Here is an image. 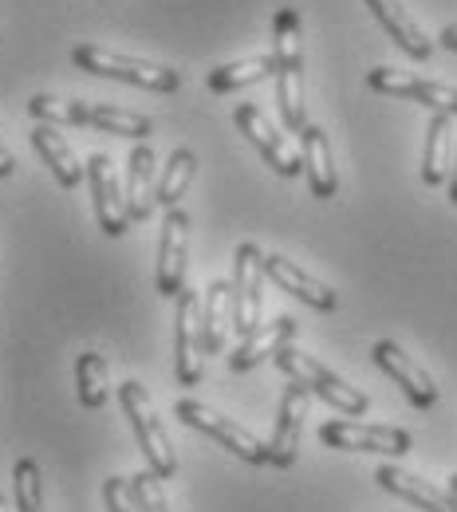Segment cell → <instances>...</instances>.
I'll use <instances>...</instances> for the list:
<instances>
[{
	"label": "cell",
	"mask_w": 457,
	"mask_h": 512,
	"mask_svg": "<svg viewBox=\"0 0 457 512\" xmlns=\"http://www.w3.org/2000/svg\"><path fill=\"white\" fill-rule=\"evenodd\" d=\"M406 99H414V103L430 107L434 115H450V119H457V87H446V83H434V79H418V75H410Z\"/></svg>",
	"instance_id": "obj_29"
},
{
	"label": "cell",
	"mask_w": 457,
	"mask_h": 512,
	"mask_svg": "<svg viewBox=\"0 0 457 512\" xmlns=\"http://www.w3.org/2000/svg\"><path fill=\"white\" fill-rule=\"evenodd\" d=\"M75 67L91 71V75H103V79H123L134 87H146V91H178L182 87V71L166 64H150V60H138V56H119V52H107V48H95V44H79L71 52Z\"/></svg>",
	"instance_id": "obj_3"
},
{
	"label": "cell",
	"mask_w": 457,
	"mask_h": 512,
	"mask_svg": "<svg viewBox=\"0 0 457 512\" xmlns=\"http://www.w3.org/2000/svg\"><path fill=\"white\" fill-rule=\"evenodd\" d=\"M367 8L375 12V20L387 28V36H391L406 56H414V60H430L434 40H430V36L418 28V20L402 8V0H367Z\"/></svg>",
	"instance_id": "obj_17"
},
{
	"label": "cell",
	"mask_w": 457,
	"mask_h": 512,
	"mask_svg": "<svg viewBox=\"0 0 457 512\" xmlns=\"http://www.w3.org/2000/svg\"><path fill=\"white\" fill-rule=\"evenodd\" d=\"M450 493H454V497H457V473H454V477H450Z\"/></svg>",
	"instance_id": "obj_35"
},
{
	"label": "cell",
	"mask_w": 457,
	"mask_h": 512,
	"mask_svg": "<svg viewBox=\"0 0 457 512\" xmlns=\"http://www.w3.org/2000/svg\"><path fill=\"white\" fill-rule=\"evenodd\" d=\"M233 123H237V130L261 150V158L280 174V178H296L300 170H304V162H300V154L276 134V127L264 119V111L257 107V103H241L237 111H233Z\"/></svg>",
	"instance_id": "obj_10"
},
{
	"label": "cell",
	"mask_w": 457,
	"mask_h": 512,
	"mask_svg": "<svg viewBox=\"0 0 457 512\" xmlns=\"http://www.w3.org/2000/svg\"><path fill=\"white\" fill-rule=\"evenodd\" d=\"M261 280H264V253L253 245V241L237 245L229 288H233V327H237L241 339H245L249 331L261 327V308H264Z\"/></svg>",
	"instance_id": "obj_6"
},
{
	"label": "cell",
	"mask_w": 457,
	"mask_h": 512,
	"mask_svg": "<svg viewBox=\"0 0 457 512\" xmlns=\"http://www.w3.org/2000/svg\"><path fill=\"white\" fill-rule=\"evenodd\" d=\"M103 501H107V512H138L131 497V481H123V477L103 481Z\"/></svg>",
	"instance_id": "obj_31"
},
{
	"label": "cell",
	"mask_w": 457,
	"mask_h": 512,
	"mask_svg": "<svg viewBox=\"0 0 457 512\" xmlns=\"http://www.w3.org/2000/svg\"><path fill=\"white\" fill-rule=\"evenodd\" d=\"M300 162H304V170H308V190L312 197H335L339 190V174H335V166H331V142H327V134L320 127H308L300 130Z\"/></svg>",
	"instance_id": "obj_19"
},
{
	"label": "cell",
	"mask_w": 457,
	"mask_h": 512,
	"mask_svg": "<svg viewBox=\"0 0 457 512\" xmlns=\"http://www.w3.org/2000/svg\"><path fill=\"white\" fill-rule=\"evenodd\" d=\"M28 115L48 127H87V103L79 99H56V95H32Z\"/></svg>",
	"instance_id": "obj_27"
},
{
	"label": "cell",
	"mask_w": 457,
	"mask_h": 512,
	"mask_svg": "<svg viewBox=\"0 0 457 512\" xmlns=\"http://www.w3.org/2000/svg\"><path fill=\"white\" fill-rule=\"evenodd\" d=\"M450 162H454V127L450 115H434L426 130V154H422V182L442 186L450 182Z\"/></svg>",
	"instance_id": "obj_22"
},
{
	"label": "cell",
	"mask_w": 457,
	"mask_h": 512,
	"mask_svg": "<svg viewBox=\"0 0 457 512\" xmlns=\"http://www.w3.org/2000/svg\"><path fill=\"white\" fill-rule=\"evenodd\" d=\"M438 44H442L446 52H457V24H450V28H442V36H438Z\"/></svg>",
	"instance_id": "obj_33"
},
{
	"label": "cell",
	"mask_w": 457,
	"mask_h": 512,
	"mask_svg": "<svg viewBox=\"0 0 457 512\" xmlns=\"http://www.w3.org/2000/svg\"><path fill=\"white\" fill-rule=\"evenodd\" d=\"M197 174V158L190 146H178L174 154H170V166L162 170V178H158V190H154V205H162V209H178V201L186 197L190 190V182H194Z\"/></svg>",
	"instance_id": "obj_23"
},
{
	"label": "cell",
	"mask_w": 457,
	"mask_h": 512,
	"mask_svg": "<svg viewBox=\"0 0 457 512\" xmlns=\"http://www.w3.org/2000/svg\"><path fill=\"white\" fill-rule=\"evenodd\" d=\"M154 146L138 142L131 150V162H127V186H123V197H127V217L131 221H150L154 213Z\"/></svg>",
	"instance_id": "obj_18"
},
{
	"label": "cell",
	"mask_w": 457,
	"mask_h": 512,
	"mask_svg": "<svg viewBox=\"0 0 457 512\" xmlns=\"http://www.w3.org/2000/svg\"><path fill=\"white\" fill-rule=\"evenodd\" d=\"M276 367L292 379V383L308 386V394H316V398H324L327 406H335L343 418H363L367 414V394L363 390H355V386H347L335 371H327L320 359H312V355H304V351H296V347H280L276 355Z\"/></svg>",
	"instance_id": "obj_2"
},
{
	"label": "cell",
	"mask_w": 457,
	"mask_h": 512,
	"mask_svg": "<svg viewBox=\"0 0 457 512\" xmlns=\"http://www.w3.org/2000/svg\"><path fill=\"white\" fill-rule=\"evenodd\" d=\"M268 75H276V56H253V60H237V64L213 67L205 83H209L213 95H225V91L261 83V79H268Z\"/></svg>",
	"instance_id": "obj_24"
},
{
	"label": "cell",
	"mask_w": 457,
	"mask_h": 512,
	"mask_svg": "<svg viewBox=\"0 0 457 512\" xmlns=\"http://www.w3.org/2000/svg\"><path fill=\"white\" fill-rule=\"evenodd\" d=\"M87 186H91V197H95V221L107 237H123L131 217H127V197L119 190V174L111 166L107 154H91L87 162Z\"/></svg>",
	"instance_id": "obj_11"
},
{
	"label": "cell",
	"mask_w": 457,
	"mask_h": 512,
	"mask_svg": "<svg viewBox=\"0 0 457 512\" xmlns=\"http://www.w3.org/2000/svg\"><path fill=\"white\" fill-rule=\"evenodd\" d=\"M450 201L457 205V146H454V162H450Z\"/></svg>",
	"instance_id": "obj_34"
},
{
	"label": "cell",
	"mask_w": 457,
	"mask_h": 512,
	"mask_svg": "<svg viewBox=\"0 0 457 512\" xmlns=\"http://www.w3.org/2000/svg\"><path fill=\"white\" fill-rule=\"evenodd\" d=\"M272 44H276V103H280V119L288 130L308 127L304 115V52H300V12L296 8H280L272 20Z\"/></svg>",
	"instance_id": "obj_1"
},
{
	"label": "cell",
	"mask_w": 457,
	"mask_h": 512,
	"mask_svg": "<svg viewBox=\"0 0 457 512\" xmlns=\"http://www.w3.org/2000/svg\"><path fill=\"white\" fill-rule=\"evenodd\" d=\"M174 414H178L186 426H194L201 434H209L213 442H221L233 457H241V461H249V465H268V446H264L261 438H257L253 430L237 426L233 418L217 414L213 406H205V402H197V398H178V402H174Z\"/></svg>",
	"instance_id": "obj_5"
},
{
	"label": "cell",
	"mask_w": 457,
	"mask_h": 512,
	"mask_svg": "<svg viewBox=\"0 0 457 512\" xmlns=\"http://www.w3.org/2000/svg\"><path fill=\"white\" fill-rule=\"evenodd\" d=\"M131 497L138 512H170L166 505V493H162V477L158 473H134L131 477Z\"/></svg>",
	"instance_id": "obj_30"
},
{
	"label": "cell",
	"mask_w": 457,
	"mask_h": 512,
	"mask_svg": "<svg viewBox=\"0 0 457 512\" xmlns=\"http://www.w3.org/2000/svg\"><path fill=\"white\" fill-rule=\"evenodd\" d=\"M75 386H79V402L87 410H103L111 398V383H107V359L99 351H83L75 359Z\"/></svg>",
	"instance_id": "obj_25"
},
{
	"label": "cell",
	"mask_w": 457,
	"mask_h": 512,
	"mask_svg": "<svg viewBox=\"0 0 457 512\" xmlns=\"http://www.w3.org/2000/svg\"><path fill=\"white\" fill-rule=\"evenodd\" d=\"M375 481H379L387 493H394V497L418 505L422 512H457L454 493H442V489H434L430 481H422V477H414V473H406V469H398V465H379Z\"/></svg>",
	"instance_id": "obj_16"
},
{
	"label": "cell",
	"mask_w": 457,
	"mask_h": 512,
	"mask_svg": "<svg viewBox=\"0 0 457 512\" xmlns=\"http://www.w3.org/2000/svg\"><path fill=\"white\" fill-rule=\"evenodd\" d=\"M201 359H205V347H201V300L186 288L178 296V327H174V375H178V383H201Z\"/></svg>",
	"instance_id": "obj_13"
},
{
	"label": "cell",
	"mask_w": 457,
	"mask_h": 512,
	"mask_svg": "<svg viewBox=\"0 0 457 512\" xmlns=\"http://www.w3.org/2000/svg\"><path fill=\"white\" fill-rule=\"evenodd\" d=\"M12 170H16V158H12V150L0 142V178H12Z\"/></svg>",
	"instance_id": "obj_32"
},
{
	"label": "cell",
	"mask_w": 457,
	"mask_h": 512,
	"mask_svg": "<svg viewBox=\"0 0 457 512\" xmlns=\"http://www.w3.org/2000/svg\"><path fill=\"white\" fill-rule=\"evenodd\" d=\"M186 256H190V217L186 209H166L162 241H158V268H154V288L162 296L186 292Z\"/></svg>",
	"instance_id": "obj_8"
},
{
	"label": "cell",
	"mask_w": 457,
	"mask_h": 512,
	"mask_svg": "<svg viewBox=\"0 0 457 512\" xmlns=\"http://www.w3.org/2000/svg\"><path fill=\"white\" fill-rule=\"evenodd\" d=\"M233 323V288L225 280H209L201 296V347L217 355L225 347V327Z\"/></svg>",
	"instance_id": "obj_20"
},
{
	"label": "cell",
	"mask_w": 457,
	"mask_h": 512,
	"mask_svg": "<svg viewBox=\"0 0 457 512\" xmlns=\"http://www.w3.org/2000/svg\"><path fill=\"white\" fill-rule=\"evenodd\" d=\"M87 127L107 130V134H127V138H146L154 130L146 115L111 107V103H87Z\"/></svg>",
	"instance_id": "obj_26"
},
{
	"label": "cell",
	"mask_w": 457,
	"mask_h": 512,
	"mask_svg": "<svg viewBox=\"0 0 457 512\" xmlns=\"http://www.w3.org/2000/svg\"><path fill=\"white\" fill-rule=\"evenodd\" d=\"M32 146L40 150V158L48 162V170L56 174V182L64 186V190H75L79 182H83V166H79V158H75V150L67 146V138L60 134L56 127H48V123H40V127L32 130Z\"/></svg>",
	"instance_id": "obj_21"
},
{
	"label": "cell",
	"mask_w": 457,
	"mask_h": 512,
	"mask_svg": "<svg viewBox=\"0 0 457 512\" xmlns=\"http://www.w3.org/2000/svg\"><path fill=\"white\" fill-rule=\"evenodd\" d=\"M119 406H123V414L131 418L134 438H138V446H142L146 461H150V473H158L162 481L174 477V473H178V453H174L170 438H166V426H162L158 414H154V402H150L146 386L127 379V383L119 386Z\"/></svg>",
	"instance_id": "obj_4"
},
{
	"label": "cell",
	"mask_w": 457,
	"mask_h": 512,
	"mask_svg": "<svg viewBox=\"0 0 457 512\" xmlns=\"http://www.w3.org/2000/svg\"><path fill=\"white\" fill-rule=\"evenodd\" d=\"M304 418H308V386L292 383L284 386L280 406H276V426L268 438V465L292 469L300 457V438H304Z\"/></svg>",
	"instance_id": "obj_7"
},
{
	"label": "cell",
	"mask_w": 457,
	"mask_h": 512,
	"mask_svg": "<svg viewBox=\"0 0 457 512\" xmlns=\"http://www.w3.org/2000/svg\"><path fill=\"white\" fill-rule=\"evenodd\" d=\"M0 512H8V501H4V497H0Z\"/></svg>",
	"instance_id": "obj_36"
},
{
	"label": "cell",
	"mask_w": 457,
	"mask_h": 512,
	"mask_svg": "<svg viewBox=\"0 0 457 512\" xmlns=\"http://www.w3.org/2000/svg\"><path fill=\"white\" fill-rule=\"evenodd\" d=\"M12 489H16V512H44V481L32 457H20L12 465Z\"/></svg>",
	"instance_id": "obj_28"
},
{
	"label": "cell",
	"mask_w": 457,
	"mask_h": 512,
	"mask_svg": "<svg viewBox=\"0 0 457 512\" xmlns=\"http://www.w3.org/2000/svg\"><path fill=\"white\" fill-rule=\"evenodd\" d=\"M320 438L335 449H355V453H410L414 438L402 426H367V422H324Z\"/></svg>",
	"instance_id": "obj_9"
},
{
	"label": "cell",
	"mask_w": 457,
	"mask_h": 512,
	"mask_svg": "<svg viewBox=\"0 0 457 512\" xmlns=\"http://www.w3.org/2000/svg\"><path fill=\"white\" fill-rule=\"evenodd\" d=\"M292 335H296V320H292V316H276V320L261 323L257 331H249V335L237 343V351L229 355V367H233V371H253L257 363L272 359L280 347H288Z\"/></svg>",
	"instance_id": "obj_15"
},
{
	"label": "cell",
	"mask_w": 457,
	"mask_h": 512,
	"mask_svg": "<svg viewBox=\"0 0 457 512\" xmlns=\"http://www.w3.org/2000/svg\"><path fill=\"white\" fill-rule=\"evenodd\" d=\"M371 359H375V367L383 371V375H391L394 383L402 386V394L418 406V410H430V406H438V386H434V379L398 347V343H391V339H379L375 347H371Z\"/></svg>",
	"instance_id": "obj_12"
},
{
	"label": "cell",
	"mask_w": 457,
	"mask_h": 512,
	"mask_svg": "<svg viewBox=\"0 0 457 512\" xmlns=\"http://www.w3.org/2000/svg\"><path fill=\"white\" fill-rule=\"evenodd\" d=\"M264 276L280 288V292H292L296 300H304L308 308H316V312H335L339 308V296L327 288L324 280H316L312 272H304L296 260H288V256L272 253L264 256Z\"/></svg>",
	"instance_id": "obj_14"
}]
</instances>
